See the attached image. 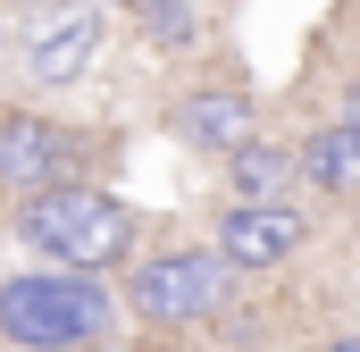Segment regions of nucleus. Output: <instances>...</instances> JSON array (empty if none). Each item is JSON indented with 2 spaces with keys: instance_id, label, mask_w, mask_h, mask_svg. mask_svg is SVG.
I'll use <instances>...</instances> for the list:
<instances>
[{
  "instance_id": "nucleus-1",
  "label": "nucleus",
  "mask_w": 360,
  "mask_h": 352,
  "mask_svg": "<svg viewBox=\"0 0 360 352\" xmlns=\"http://www.w3.org/2000/svg\"><path fill=\"white\" fill-rule=\"evenodd\" d=\"M17 235L42 244L51 260H68V268H109L134 244V218H126L109 193H92V184H42V193L25 201Z\"/></svg>"
},
{
  "instance_id": "nucleus-2",
  "label": "nucleus",
  "mask_w": 360,
  "mask_h": 352,
  "mask_svg": "<svg viewBox=\"0 0 360 352\" xmlns=\"http://www.w3.org/2000/svg\"><path fill=\"white\" fill-rule=\"evenodd\" d=\"M0 327L34 352H59V344H92L109 327V294L92 285L84 268H59V277H8L0 285Z\"/></svg>"
},
{
  "instance_id": "nucleus-3",
  "label": "nucleus",
  "mask_w": 360,
  "mask_h": 352,
  "mask_svg": "<svg viewBox=\"0 0 360 352\" xmlns=\"http://www.w3.org/2000/svg\"><path fill=\"white\" fill-rule=\"evenodd\" d=\"M134 302L151 319H210L226 302V260H201V252H168L134 277Z\"/></svg>"
},
{
  "instance_id": "nucleus-4",
  "label": "nucleus",
  "mask_w": 360,
  "mask_h": 352,
  "mask_svg": "<svg viewBox=\"0 0 360 352\" xmlns=\"http://www.w3.org/2000/svg\"><path fill=\"white\" fill-rule=\"evenodd\" d=\"M68 160H76V143L51 118H0V184H25V193L68 184Z\"/></svg>"
},
{
  "instance_id": "nucleus-5",
  "label": "nucleus",
  "mask_w": 360,
  "mask_h": 352,
  "mask_svg": "<svg viewBox=\"0 0 360 352\" xmlns=\"http://www.w3.org/2000/svg\"><path fill=\"white\" fill-rule=\"evenodd\" d=\"M302 244V218L285 201H235V218L218 227V260L226 268H269Z\"/></svg>"
},
{
  "instance_id": "nucleus-6",
  "label": "nucleus",
  "mask_w": 360,
  "mask_h": 352,
  "mask_svg": "<svg viewBox=\"0 0 360 352\" xmlns=\"http://www.w3.org/2000/svg\"><path fill=\"white\" fill-rule=\"evenodd\" d=\"M92 51H101V17H92V8H68V17H42V25H34L25 68H34L42 84H68V76L92 68Z\"/></svg>"
},
{
  "instance_id": "nucleus-7",
  "label": "nucleus",
  "mask_w": 360,
  "mask_h": 352,
  "mask_svg": "<svg viewBox=\"0 0 360 352\" xmlns=\"http://www.w3.org/2000/svg\"><path fill=\"white\" fill-rule=\"evenodd\" d=\"M176 126L193 134V143H226V151H243L252 143V101L243 92H193L176 109Z\"/></svg>"
},
{
  "instance_id": "nucleus-8",
  "label": "nucleus",
  "mask_w": 360,
  "mask_h": 352,
  "mask_svg": "<svg viewBox=\"0 0 360 352\" xmlns=\"http://www.w3.org/2000/svg\"><path fill=\"white\" fill-rule=\"evenodd\" d=\"M302 168L319 176L327 193H360V126H327L319 143H310V160Z\"/></svg>"
},
{
  "instance_id": "nucleus-9",
  "label": "nucleus",
  "mask_w": 360,
  "mask_h": 352,
  "mask_svg": "<svg viewBox=\"0 0 360 352\" xmlns=\"http://www.w3.org/2000/svg\"><path fill=\"white\" fill-rule=\"evenodd\" d=\"M285 176H293L285 151H252V143L235 151V193H243V201H276V193H285Z\"/></svg>"
},
{
  "instance_id": "nucleus-10",
  "label": "nucleus",
  "mask_w": 360,
  "mask_h": 352,
  "mask_svg": "<svg viewBox=\"0 0 360 352\" xmlns=\"http://www.w3.org/2000/svg\"><path fill=\"white\" fill-rule=\"evenodd\" d=\"M344 126H360V92H352V118H344Z\"/></svg>"
},
{
  "instance_id": "nucleus-11",
  "label": "nucleus",
  "mask_w": 360,
  "mask_h": 352,
  "mask_svg": "<svg viewBox=\"0 0 360 352\" xmlns=\"http://www.w3.org/2000/svg\"><path fill=\"white\" fill-rule=\"evenodd\" d=\"M335 352H360V344H335Z\"/></svg>"
},
{
  "instance_id": "nucleus-12",
  "label": "nucleus",
  "mask_w": 360,
  "mask_h": 352,
  "mask_svg": "<svg viewBox=\"0 0 360 352\" xmlns=\"http://www.w3.org/2000/svg\"><path fill=\"white\" fill-rule=\"evenodd\" d=\"M126 8H143V0H126Z\"/></svg>"
}]
</instances>
